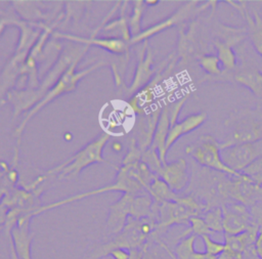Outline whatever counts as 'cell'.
<instances>
[{"label":"cell","instance_id":"1","mask_svg":"<svg viewBox=\"0 0 262 259\" xmlns=\"http://www.w3.org/2000/svg\"><path fill=\"white\" fill-rule=\"evenodd\" d=\"M156 227L157 223L151 219H144L140 222L131 221L115 238L95 247L93 250H89L83 259H99L108 256L111 251L118 248L128 251L142 248L149 241Z\"/></svg>","mask_w":262,"mask_h":259},{"label":"cell","instance_id":"2","mask_svg":"<svg viewBox=\"0 0 262 259\" xmlns=\"http://www.w3.org/2000/svg\"><path fill=\"white\" fill-rule=\"evenodd\" d=\"M207 211V206L196 201L192 196L178 197L175 201L165 202L158 207V222L152 235L160 238L169 226L174 224H189V219L200 216L203 211Z\"/></svg>","mask_w":262,"mask_h":259},{"label":"cell","instance_id":"3","mask_svg":"<svg viewBox=\"0 0 262 259\" xmlns=\"http://www.w3.org/2000/svg\"><path fill=\"white\" fill-rule=\"evenodd\" d=\"M186 153L204 167L226 173L229 176L239 177L242 175L241 172L232 170L222 161L220 143L209 134L203 135L196 142L187 146Z\"/></svg>","mask_w":262,"mask_h":259},{"label":"cell","instance_id":"4","mask_svg":"<svg viewBox=\"0 0 262 259\" xmlns=\"http://www.w3.org/2000/svg\"><path fill=\"white\" fill-rule=\"evenodd\" d=\"M261 157L262 138L256 141L231 145L221 149L222 161L236 172H242L247 166Z\"/></svg>","mask_w":262,"mask_h":259},{"label":"cell","instance_id":"5","mask_svg":"<svg viewBox=\"0 0 262 259\" xmlns=\"http://www.w3.org/2000/svg\"><path fill=\"white\" fill-rule=\"evenodd\" d=\"M221 208L223 212V233L235 235L246 231L252 225L262 226V223L256 221L251 211L242 203L223 204Z\"/></svg>","mask_w":262,"mask_h":259},{"label":"cell","instance_id":"6","mask_svg":"<svg viewBox=\"0 0 262 259\" xmlns=\"http://www.w3.org/2000/svg\"><path fill=\"white\" fill-rule=\"evenodd\" d=\"M161 177L173 191L182 190L188 183L187 165L183 159L165 165L159 170Z\"/></svg>","mask_w":262,"mask_h":259},{"label":"cell","instance_id":"7","mask_svg":"<svg viewBox=\"0 0 262 259\" xmlns=\"http://www.w3.org/2000/svg\"><path fill=\"white\" fill-rule=\"evenodd\" d=\"M28 225L27 220H21L11 231V244L18 259H32L31 244L33 234L29 232Z\"/></svg>","mask_w":262,"mask_h":259},{"label":"cell","instance_id":"8","mask_svg":"<svg viewBox=\"0 0 262 259\" xmlns=\"http://www.w3.org/2000/svg\"><path fill=\"white\" fill-rule=\"evenodd\" d=\"M132 201L130 196L126 195L111 208V214L107 221V227L111 233H119L123 230L126 216L131 214Z\"/></svg>","mask_w":262,"mask_h":259},{"label":"cell","instance_id":"9","mask_svg":"<svg viewBox=\"0 0 262 259\" xmlns=\"http://www.w3.org/2000/svg\"><path fill=\"white\" fill-rule=\"evenodd\" d=\"M206 118H207V115L205 113L193 114L185 118L182 122L171 126L168 133L165 149L167 150L183 134L191 132L194 129L199 128L206 121Z\"/></svg>","mask_w":262,"mask_h":259},{"label":"cell","instance_id":"10","mask_svg":"<svg viewBox=\"0 0 262 259\" xmlns=\"http://www.w3.org/2000/svg\"><path fill=\"white\" fill-rule=\"evenodd\" d=\"M228 2L232 3V5H234L247 19L248 28H249L248 29L249 37L257 53H259L262 56V17H260V15L255 11L254 13L255 17L253 18L247 10L245 11L244 8L239 7L238 5H235L232 1H228Z\"/></svg>","mask_w":262,"mask_h":259},{"label":"cell","instance_id":"11","mask_svg":"<svg viewBox=\"0 0 262 259\" xmlns=\"http://www.w3.org/2000/svg\"><path fill=\"white\" fill-rule=\"evenodd\" d=\"M142 259H176V257L167 244L160 240L158 243L147 242L143 246Z\"/></svg>","mask_w":262,"mask_h":259},{"label":"cell","instance_id":"12","mask_svg":"<svg viewBox=\"0 0 262 259\" xmlns=\"http://www.w3.org/2000/svg\"><path fill=\"white\" fill-rule=\"evenodd\" d=\"M235 80L250 88L256 96L262 97V75L256 71H243L235 76Z\"/></svg>","mask_w":262,"mask_h":259},{"label":"cell","instance_id":"13","mask_svg":"<svg viewBox=\"0 0 262 259\" xmlns=\"http://www.w3.org/2000/svg\"><path fill=\"white\" fill-rule=\"evenodd\" d=\"M196 238L198 236L194 234H188L180 239V241L172 250L176 259H192L193 255L196 252V250L194 249V243Z\"/></svg>","mask_w":262,"mask_h":259},{"label":"cell","instance_id":"14","mask_svg":"<svg viewBox=\"0 0 262 259\" xmlns=\"http://www.w3.org/2000/svg\"><path fill=\"white\" fill-rule=\"evenodd\" d=\"M149 191L155 200L160 204L175 201L179 197L168 186L165 181L162 180H155L149 187Z\"/></svg>","mask_w":262,"mask_h":259},{"label":"cell","instance_id":"15","mask_svg":"<svg viewBox=\"0 0 262 259\" xmlns=\"http://www.w3.org/2000/svg\"><path fill=\"white\" fill-rule=\"evenodd\" d=\"M214 44L217 49V52H218L217 57L219 58L221 66L225 70H233L236 64V57L230 45L226 42H222L219 40H215Z\"/></svg>","mask_w":262,"mask_h":259},{"label":"cell","instance_id":"16","mask_svg":"<svg viewBox=\"0 0 262 259\" xmlns=\"http://www.w3.org/2000/svg\"><path fill=\"white\" fill-rule=\"evenodd\" d=\"M207 226L213 233L223 232V212L221 207L208 209L203 215Z\"/></svg>","mask_w":262,"mask_h":259},{"label":"cell","instance_id":"17","mask_svg":"<svg viewBox=\"0 0 262 259\" xmlns=\"http://www.w3.org/2000/svg\"><path fill=\"white\" fill-rule=\"evenodd\" d=\"M189 227L185 230L188 234H194L196 236H203V235H212L214 234L209 227L207 226L205 220L203 217L200 216H193L189 219Z\"/></svg>","mask_w":262,"mask_h":259},{"label":"cell","instance_id":"18","mask_svg":"<svg viewBox=\"0 0 262 259\" xmlns=\"http://www.w3.org/2000/svg\"><path fill=\"white\" fill-rule=\"evenodd\" d=\"M200 64L202 68L209 74H220L221 73V67H220V60L215 55H208L205 54L200 58Z\"/></svg>","mask_w":262,"mask_h":259},{"label":"cell","instance_id":"19","mask_svg":"<svg viewBox=\"0 0 262 259\" xmlns=\"http://www.w3.org/2000/svg\"><path fill=\"white\" fill-rule=\"evenodd\" d=\"M202 240L205 245V252L218 257L224 250V243L214 241L211 235H203Z\"/></svg>","mask_w":262,"mask_h":259},{"label":"cell","instance_id":"20","mask_svg":"<svg viewBox=\"0 0 262 259\" xmlns=\"http://www.w3.org/2000/svg\"><path fill=\"white\" fill-rule=\"evenodd\" d=\"M108 256H111L113 259H129L130 254H129L128 250L118 248V249L111 251Z\"/></svg>","mask_w":262,"mask_h":259},{"label":"cell","instance_id":"21","mask_svg":"<svg viewBox=\"0 0 262 259\" xmlns=\"http://www.w3.org/2000/svg\"><path fill=\"white\" fill-rule=\"evenodd\" d=\"M217 258L218 257L210 255V254H208L206 252H199V251H196L195 254L192 257V259H217Z\"/></svg>","mask_w":262,"mask_h":259},{"label":"cell","instance_id":"22","mask_svg":"<svg viewBox=\"0 0 262 259\" xmlns=\"http://www.w3.org/2000/svg\"><path fill=\"white\" fill-rule=\"evenodd\" d=\"M255 249H256V253L258 255V257L260 259H262V236L258 235L256 243H255Z\"/></svg>","mask_w":262,"mask_h":259},{"label":"cell","instance_id":"23","mask_svg":"<svg viewBox=\"0 0 262 259\" xmlns=\"http://www.w3.org/2000/svg\"><path fill=\"white\" fill-rule=\"evenodd\" d=\"M249 177L252 179V181H253L255 184H257V185H262V170H260L259 172H257V173H255L254 175L249 176Z\"/></svg>","mask_w":262,"mask_h":259}]
</instances>
